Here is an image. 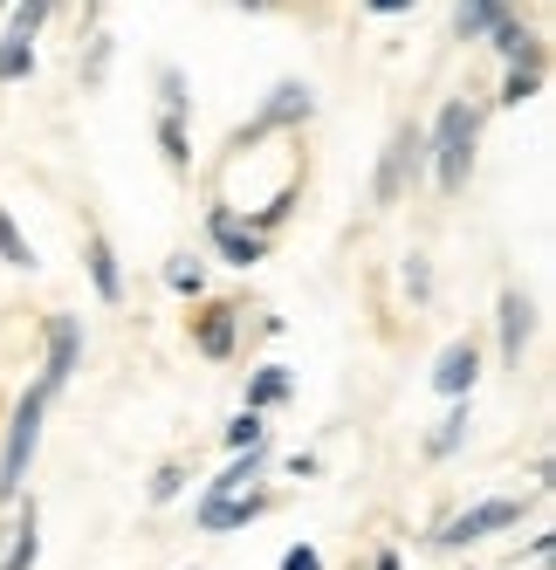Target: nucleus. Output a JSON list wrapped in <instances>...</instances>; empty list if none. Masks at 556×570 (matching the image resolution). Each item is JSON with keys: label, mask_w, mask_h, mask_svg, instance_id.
<instances>
[{"label": "nucleus", "mask_w": 556, "mask_h": 570, "mask_svg": "<svg viewBox=\"0 0 556 570\" xmlns=\"http://www.w3.org/2000/svg\"><path fill=\"white\" fill-rule=\"evenodd\" d=\"M296 392V379H289V364H261V372L248 379V413H261V405H282Z\"/></svg>", "instance_id": "obj_14"}, {"label": "nucleus", "mask_w": 556, "mask_h": 570, "mask_svg": "<svg viewBox=\"0 0 556 570\" xmlns=\"http://www.w3.org/2000/svg\"><path fill=\"white\" fill-rule=\"evenodd\" d=\"M255 515H268V495H255V488L248 495H207L200 502V529H214V537L220 529H248Z\"/></svg>", "instance_id": "obj_11"}, {"label": "nucleus", "mask_w": 556, "mask_h": 570, "mask_svg": "<svg viewBox=\"0 0 556 570\" xmlns=\"http://www.w3.org/2000/svg\"><path fill=\"white\" fill-rule=\"evenodd\" d=\"M543 90V62H508V83H502V110H523Z\"/></svg>", "instance_id": "obj_16"}, {"label": "nucleus", "mask_w": 556, "mask_h": 570, "mask_svg": "<svg viewBox=\"0 0 556 570\" xmlns=\"http://www.w3.org/2000/svg\"><path fill=\"white\" fill-rule=\"evenodd\" d=\"M529 331H536V309H529V296H523V289H502V357H508V364H523V344H529Z\"/></svg>", "instance_id": "obj_12"}, {"label": "nucleus", "mask_w": 556, "mask_h": 570, "mask_svg": "<svg viewBox=\"0 0 556 570\" xmlns=\"http://www.w3.org/2000/svg\"><path fill=\"white\" fill-rule=\"evenodd\" d=\"M406 289H413V303H426V296H433V282H426V262H419V255L406 262Z\"/></svg>", "instance_id": "obj_26"}, {"label": "nucleus", "mask_w": 556, "mask_h": 570, "mask_svg": "<svg viewBox=\"0 0 556 570\" xmlns=\"http://www.w3.org/2000/svg\"><path fill=\"white\" fill-rule=\"evenodd\" d=\"M56 8H62V0H21L14 21H8V35H28V42H34V35L49 28V14H56Z\"/></svg>", "instance_id": "obj_22"}, {"label": "nucleus", "mask_w": 556, "mask_h": 570, "mask_svg": "<svg viewBox=\"0 0 556 570\" xmlns=\"http://www.w3.org/2000/svg\"><path fill=\"white\" fill-rule=\"evenodd\" d=\"M49 399H56V385H49V379H34L28 399L14 405L8 454H0V502H14V495H21V474H28V461H34V446H42V413H49Z\"/></svg>", "instance_id": "obj_2"}, {"label": "nucleus", "mask_w": 556, "mask_h": 570, "mask_svg": "<svg viewBox=\"0 0 556 570\" xmlns=\"http://www.w3.org/2000/svg\"><path fill=\"white\" fill-rule=\"evenodd\" d=\"M49 364H42V379L62 392L69 385V372H76V357H83V323H76V316H49Z\"/></svg>", "instance_id": "obj_8"}, {"label": "nucleus", "mask_w": 556, "mask_h": 570, "mask_svg": "<svg viewBox=\"0 0 556 570\" xmlns=\"http://www.w3.org/2000/svg\"><path fill=\"white\" fill-rule=\"evenodd\" d=\"M83 262H90V289H97L103 303H125V268H117V248L103 240V227L83 234Z\"/></svg>", "instance_id": "obj_10"}, {"label": "nucleus", "mask_w": 556, "mask_h": 570, "mask_svg": "<svg viewBox=\"0 0 556 570\" xmlns=\"http://www.w3.org/2000/svg\"><path fill=\"white\" fill-rule=\"evenodd\" d=\"M0 8H8V0H0Z\"/></svg>", "instance_id": "obj_31"}, {"label": "nucleus", "mask_w": 556, "mask_h": 570, "mask_svg": "<svg viewBox=\"0 0 556 570\" xmlns=\"http://www.w3.org/2000/svg\"><path fill=\"white\" fill-rule=\"evenodd\" d=\"M419 158H426V138H419L413 125H399V131H391V145H385V158H378V179H371L378 207H391V199H399L406 173H419Z\"/></svg>", "instance_id": "obj_6"}, {"label": "nucleus", "mask_w": 556, "mask_h": 570, "mask_svg": "<svg viewBox=\"0 0 556 570\" xmlns=\"http://www.w3.org/2000/svg\"><path fill=\"white\" fill-rule=\"evenodd\" d=\"M179 488H186V468H179V461H166V468L151 474V502H172Z\"/></svg>", "instance_id": "obj_24"}, {"label": "nucleus", "mask_w": 556, "mask_h": 570, "mask_svg": "<svg viewBox=\"0 0 556 570\" xmlns=\"http://www.w3.org/2000/svg\"><path fill=\"white\" fill-rule=\"evenodd\" d=\"M207 234H214V248H220L227 268H255L268 255V234L261 227H241V214H234V207H214L207 214Z\"/></svg>", "instance_id": "obj_5"}, {"label": "nucleus", "mask_w": 556, "mask_h": 570, "mask_svg": "<svg viewBox=\"0 0 556 570\" xmlns=\"http://www.w3.org/2000/svg\"><path fill=\"white\" fill-rule=\"evenodd\" d=\"M103 69H110V42L97 35V42H90V62H83V83H103Z\"/></svg>", "instance_id": "obj_25"}, {"label": "nucleus", "mask_w": 556, "mask_h": 570, "mask_svg": "<svg viewBox=\"0 0 556 570\" xmlns=\"http://www.w3.org/2000/svg\"><path fill=\"white\" fill-rule=\"evenodd\" d=\"M282 570H324V557H316V550H309V543H296V550H289V557H282Z\"/></svg>", "instance_id": "obj_27"}, {"label": "nucleus", "mask_w": 556, "mask_h": 570, "mask_svg": "<svg viewBox=\"0 0 556 570\" xmlns=\"http://www.w3.org/2000/svg\"><path fill=\"white\" fill-rule=\"evenodd\" d=\"M34 550H42V529H34V502L21 509V529H14V550H8V563L0 570H34Z\"/></svg>", "instance_id": "obj_19"}, {"label": "nucleus", "mask_w": 556, "mask_h": 570, "mask_svg": "<svg viewBox=\"0 0 556 570\" xmlns=\"http://www.w3.org/2000/svg\"><path fill=\"white\" fill-rule=\"evenodd\" d=\"M227 446H234V454H248V446H268L261 413H241V420H234V426H227Z\"/></svg>", "instance_id": "obj_23"}, {"label": "nucleus", "mask_w": 556, "mask_h": 570, "mask_svg": "<svg viewBox=\"0 0 556 570\" xmlns=\"http://www.w3.org/2000/svg\"><path fill=\"white\" fill-rule=\"evenodd\" d=\"M474 379H481V351H474V337L447 344V351H440V364H433V392H440L447 405H454V399H467V392H474Z\"/></svg>", "instance_id": "obj_7"}, {"label": "nucleus", "mask_w": 556, "mask_h": 570, "mask_svg": "<svg viewBox=\"0 0 556 570\" xmlns=\"http://www.w3.org/2000/svg\"><path fill=\"white\" fill-rule=\"evenodd\" d=\"M234 331H241V309L234 303H207L200 323H192V344H200V357H234Z\"/></svg>", "instance_id": "obj_9"}, {"label": "nucleus", "mask_w": 556, "mask_h": 570, "mask_svg": "<svg viewBox=\"0 0 556 570\" xmlns=\"http://www.w3.org/2000/svg\"><path fill=\"white\" fill-rule=\"evenodd\" d=\"M21 76H34V42L28 35H8L0 42V83H21Z\"/></svg>", "instance_id": "obj_21"}, {"label": "nucleus", "mask_w": 556, "mask_h": 570, "mask_svg": "<svg viewBox=\"0 0 556 570\" xmlns=\"http://www.w3.org/2000/svg\"><path fill=\"white\" fill-rule=\"evenodd\" d=\"M0 262H8V268H21V275H34V268H42V255H34L28 240H21V227H14V214H8V207H0Z\"/></svg>", "instance_id": "obj_15"}, {"label": "nucleus", "mask_w": 556, "mask_h": 570, "mask_svg": "<svg viewBox=\"0 0 556 570\" xmlns=\"http://www.w3.org/2000/svg\"><path fill=\"white\" fill-rule=\"evenodd\" d=\"M508 8V0H460V8H454V35H460V42H474V35H488V21Z\"/></svg>", "instance_id": "obj_17"}, {"label": "nucleus", "mask_w": 556, "mask_h": 570, "mask_svg": "<svg viewBox=\"0 0 556 570\" xmlns=\"http://www.w3.org/2000/svg\"><path fill=\"white\" fill-rule=\"evenodd\" d=\"M158 151H166L172 179L192 173V145H186V110H158Z\"/></svg>", "instance_id": "obj_13"}, {"label": "nucleus", "mask_w": 556, "mask_h": 570, "mask_svg": "<svg viewBox=\"0 0 556 570\" xmlns=\"http://www.w3.org/2000/svg\"><path fill=\"white\" fill-rule=\"evenodd\" d=\"M474 145H481V110H474L467 97L440 104V125H433V179H440V193H460L467 186Z\"/></svg>", "instance_id": "obj_1"}, {"label": "nucleus", "mask_w": 556, "mask_h": 570, "mask_svg": "<svg viewBox=\"0 0 556 570\" xmlns=\"http://www.w3.org/2000/svg\"><path fill=\"white\" fill-rule=\"evenodd\" d=\"M460 440H467V399H454V413L440 420V433L426 440V461H447V454H454Z\"/></svg>", "instance_id": "obj_18"}, {"label": "nucleus", "mask_w": 556, "mask_h": 570, "mask_svg": "<svg viewBox=\"0 0 556 570\" xmlns=\"http://www.w3.org/2000/svg\"><path fill=\"white\" fill-rule=\"evenodd\" d=\"M515 522H523V495H502V502H481V509L454 515V522L440 529V543H447V550H467V543L495 537V529H515Z\"/></svg>", "instance_id": "obj_4"}, {"label": "nucleus", "mask_w": 556, "mask_h": 570, "mask_svg": "<svg viewBox=\"0 0 556 570\" xmlns=\"http://www.w3.org/2000/svg\"><path fill=\"white\" fill-rule=\"evenodd\" d=\"M309 110H316V90H309V83H275V90H268V104H261V117L248 125V138H241V145H261V138H275V131L309 125Z\"/></svg>", "instance_id": "obj_3"}, {"label": "nucleus", "mask_w": 556, "mask_h": 570, "mask_svg": "<svg viewBox=\"0 0 556 570\" xmlns=\"http://www.w3.org/2000/svg\"><path fill=\"white\" fill-rule=\"evenodd\" d=\"M365 8H371V14H413L419 0H365Z\"/></svg>", "instance_id": "obj_28"}, {"label": "nucleus", "mask_w": 556, "mask_h": 570, "mask_svg": "<svg viewBox=\"0 0 556 570\" xmlns=\"http://www.w3.org/2000/svg\"><path fill=\"white\" fill-rule=\"evenodd\" d=\"M241 8H248V14H268V8H282V0H241Z\"/></svg>", "instance_id": "obj_29"}, {"label": "nucleus", "mask_w": 556, "mask_h": 570, "mask_svg": "<svg viewBox=\"0 0 556 570\" xmlns=\"http://www.w3.org/2000/svg\"><path fill=\"white\" fill-rule=\"evenodd\" d=\"M97 8H103V0H83V14H97Z\"/></svg>", "instance_id": "obj_30"}, {"label": "nucleus", "mask_w": 556, "mask_h": 570, "mask_svg": "<svg viewBox=\"0 0 556 570\" xmlns=\"http://www.w3.org/2000/svg\"><path fill=\"white\" fill-rule=\"evenodd\" d=\"M166 289L200 296V289H207V262H200V255H172V262H166Z\"/></svg>", "instance_id": "obj_20"}]
</instances>
